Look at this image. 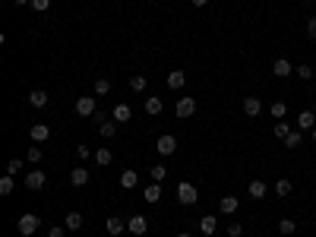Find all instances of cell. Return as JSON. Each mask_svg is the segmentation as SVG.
Returning a JSON list of instances; mask_svg holds the SVG:
<instances>
[{"label": "cell", "mask_w": 316, "mask_h": 237, "mask_svg": "<svg viewBox=\"0 0 316 237\" xmlns=\"http://www.w3.org/2000/svg\"><path fill=\"white\" fill-rule=\"evenodd\" d=\"M16 228H19V234L22 237H32L35 231L41 228V218L35 215V212H26V215H19V221H16Z\"/></svg>", "instance_id": "obj_1"}, {"label": "cell", "mask_w": 316, "mask_h": 237, "mask_svg": "<svg viewBox=\"0 0 316 237\" xmlns=\"http://www.w3.org/2000/svg\"><path fill=\"white\" fill-rule=\"evenodd\" d=\"M177 199H180V206H196L200 193H196V187H193L190 181H180V184H177Z\"/></svg>", "instance_id": "obj_2"}, {"label": "cell", "mask_w": 316, "mask_h": 237, "mask_svg": "<svg viewBox=\"0 0 316 237\" xmlns=\"http://www.w3.org/2000/svg\"><path fill=\"white\" fill-rule=\"evenodd\" d=\"M155 149H158V155H161V158H168V155H174V152H177V139H174L171 133H165V136H158Z\"/></svg>", "instance_id": "obj_3"}, {"label": "cell", "mask_w": 316, "mask_h": 237, "mask_svg": "<svg viewBox=\"0 0 316 237\" xmlns=\"http://www.w3.org/2000/svg\"><path fill=\"white\" fill-rule=\"evenodd\" d=\"M95 95H83V98L76 101V114L79 117H95Z\"/></svg>", "instance_id": "obj_4"}, {"label": "cell", "mask_w": 316, "mask_h": 237, "mask_svg": "<svg viewBox=\"0 0 316 237\" xmlns=\"http://www.w3.org/2000/svg\"><path fill=\"white\" fill-rule=\"evenodd\" d=\"M291 73H294V64H291L288 57H278V61H272V76H278V79H288Z\"/></svg>", "instance_id": "obj_5"}, {"label": "cell", "mask_w": 316, "mask_h": 237, "mask_svg": "<svg viewBox=\"0 0 316 237\" xmlns=\"http://www.w3.org/2000/svg\"><path fill=\"white\" fill-rule=\"evenodd\" d=\"M174 111H177V117H180V121H186V117H193V114H196V98H190V95H183V98L177 101V108H174Z\"/></svg>", "instance_id": "obj_6"}, {"label": "cell", "mask_w": 316, "mask_h": 237, "mask_svg": "<svg viewBox=\"0 0 316 237\" xmlns=\"http://www.w3.org/2000/svg\"><path fill=\"white\" fill-rule=\"evenodd\" d=\"M29 136H32V142H48L51 139V127L48 124H32Z\"/></svg>", "instance_id": "obj_7"}, {"label": "cell", "mask_w": 316, "mask_h": 237, "mask_svg": "<svg viewBox=\"0 0 316 237\" xmlns=\"http://www.w3.org/2000/svg\"><path fill=\"white\" fill-rule=\"evenodd\" d=\"M127 231H133V234L143 237V234L149 231V218H146V215H133L130 221H127Z\"/></svg>", "instance_id": "obj_8"}, {"label": "cell", "mask_w": 316, "mask_h": 237, "mask_svg": "<svg viewBox=\"0 0 316 237\" xmlns=\"http://www.w3.org/2000/svg\"><path fill=\"white\" fill-rule=\"evenodd\" d=\"M130 117H133V108H130V104H114V111H111V121H117V124H127V121H130Z\"/></svg>", "instance_id": "obj_9"}, {"label": "cell", "mask_w": 316, "mask_h": 237, "mask_svg": "<svg viewBox=\"0 0 316 237\" xmlns=\"http://www.w3.org/2000/svg\"><path fill=\"white\" fill-rule=\"evenodd\" d=\"M44 184H48V174H44V171H29L26 174V187L29 190H41Z\"/></svg>", "instance_id": "obj_10"}, {"label": "cell", "mask_w": 316, "mask_h": 237, "mask_svg": "<svg viewBox=\"0 0 316 237\" xmlns=\"http://www.w3.org/2000/svg\"><path fill=\"white\" fill-rule=\"evenodd\" d=\"M260 111H263V101L256 98V95H247V98H243V114L247 117H260Z\"/></svg>", "instance_id": "obj_11"}, {"label": "cell", "mask_w": 316, "mask_h": 237, "mask_svg": "<svg viewBox=\"0 0 316 237\" xmlns=\"http://www.w3.org/2000/svg\"><path fill=\"white\" fill-rule=\"evenodd\" d=\"M266 193H269V184L266 181H250V187H247V196L250 199H266Z\"/></svg>", "instance_id": "obj_12"}, {"label": "cell", "mask_w": 316, "mask_h": 237, "mask_svg": "<svg viewBox=\"0 0 316 237\" xmlns=\"http://www.w3.org/2000/svg\"><path fill=\"white\" fill-rule=\"evenodd\" d=\"M48 101H51V95L44 92V89L29 92V104H32V108H48Z\"/></svg>", "instance_id": "obj_13"}, {"label": "cell", "mask_w": 316, "mask_h": 237, "mask_svg": "<svg viewBox=\"0 0 316 237\" xmlns=\"http://www.w3.org/2000/svg\"><path fill=\"white\" fill-rule=\"evenodd\" d=\"M237 206H240V199H237V196H221V199H218L221 215H234V212H237Z\"/></svg>", "instance_id": "obj_14"}, {"label": "cell", "mask_w": 316, "mask_h": 237, "mask_svg": "<svg viewBox=\"0 0 316 237\" xmlns=\"http://www.w3.org/2000/svg\"><path fill=\"white\" fill-rule=\"evenodd\" d=\"M183 86H186V73H183V70H171V73H168V89L177 92Z\"/></svg>", "instance_id": "obj_15"}, {"label": "cell", "mask_w": 316, "mask_h": 237, "mask_svg": "<svg viewBox=\"0 0 316 237\" xmlns=\"http://www.w3.org/2000/svg\"><path fill=\"white\" fill-rule=\"evenodd\" d=\"M161 111H165V101L158 98V95H149L146 98V114H152V117H158Z\"/></svg>", "instance_id": "obj_16"}, {"label": "cell", "mask_w": 316, "mask_h": 237, "mask_svg": "<svg viewBox=\"0 0 316 237\" xmlns=\"http://www.w3.org/2000/svg\"><path fill=\"white\" fill-rule=\"evenodd\" d=\"M215 228H218V218H215V215H203V218H200V231H203L206 237H212Z\"/></svg>", "instance_id": "obj_17"}, {"label": "cell", "mask_w": 316, "mask_h": 237, "mask_svg": "<svg viewBox=\"0 0 316 237\" xmlns=\"http://www.w3.org/2000/svg\"><path fill=\"white\" fill-rule=\"evenodd\" d=\"M70 184H73V187H86L89 184V171L86 168H73V171H70Z\"/></svg>", "instance_id": "obj_18"}, {"label": "cell", "mask_w": 316, "mask_h": 237, "mask_svg": "<svg viewBox=\"0 0 316 237\" xmlns=\"http://www.w3.org/2000/svg\"><path fill=\"white\" fill-rule=\"evenodd\" d=\"M123 228H127V221H120V218H108V221H104V231H108L111 237H120Z\"/></svg>", "instance_id": "obj_19"}, {"label": "cell", "mask_w": 316, "mask_h": 237, "mask_svg": "<svg viewBox=\"0 0 316 237\" xmlns=\"http://www.w3.org/2000/svg\"><path fill=\"white\" fill-rule=\"evenodd\" d=\"M297 127H300V130H313V127H316V114H313V111H300V114H297Z\"/></svg>", "instance_id": "obj_20"}, {"label": "cell", "mask_w": 316, "mask_h": 237, "mask_svg": "<svg viewBox=\"0 0 316 237\" xmlns=\"http://www.w3.org/2000/svg\"><path fill=\"white\" fill-rule=\"evenodd\" d=\"M83 215H79V212H70V215L64 218V228H70V231H79V228H83Z\"/></svg>", "instance_id": "obj_21"}, {"label": "cell", "mask_w": 316, "mask_h": 237, "mask_svg": "<svg viewBox=\"0 0 316 237\" xmlns=\"http://www.w3.org/2000/svg\"><path fill=\"white\" fill-rule=\"evenodd\" d=\"M136 184H139V174L136 171H120V187L123 190H133Z\"/></svg>", "instance_id": "obj_22"}, {"label": "cell", "mask_w": 316, "mask_h": 237, "mask_svg": "<svg viewBox=\"0 0 316 237\" xmlns=\"http://www.w3.org/2000/svg\"><path fill=\"white\" fill-rule=\"evenodd\" d=\"M114 161L111 149H95V164H101V168H108V164Z\"/></svg>", "instance_id": "obj_23"}, {"label": "cell", "mask_w": 316, "mask_h": 237, "mask_svg": "<svg viewBox=\"0 0 316 237\" xmlns=\"http://www.w3.org/2000/svg\"><path fill=\"white\" fill-rule=\"evenodd\" d=\"M117 127H120V124H117V121H104V124L98 127V133H101L104 139H114V133H117Z\"/></svg>", "instance_id": "obj_24"}, {"label": "cell", "mask_w": 316, "mask_h": 237, "mask_svg": "<svg viewBox=\"0 0 316 237\" xmlns=\"http://www.w3.org/2000/svg\"><path fill=\"white\" fill-rule=\"evenodd\" d=\"M278 231H282L285 237L294 234V231H297V221H294V218H282V221H278Z\"/></svg>", "instance_id": "obj_25"}, {"label": "cell", "mask_w": 316, "mask_h": 237, "mask_svg": "<svg viewBox=\"0 0 316 237\" xmlns=\"http://www.w3.org/2000/svg\"><path fill=\"white\" fill-rule=\"evenodd\" d=\"M291 190H294V184H291L288 177H285V181H278V184H275V196H291Z\"/></svg>", "instance_id": "obj_26"}, {"label": "cell", "mask_w": 316, "mask_h": 237, "mask_svg": "<svg viewBox=\"0 0 316 237\" xmlns=\"http://www.w3.org/2000/svg\"><path fill=\"white\" fill-rule=\"evenodd\" d=\"M272 133H275V139H282V142H285V139H288V133H291V124H285V121H278V124H275V130H272Z\"/></svg>", "instance_id": "obj_27"}, {"label": "cell", "mask_w": 316, "mask_h": 237, "mask_svg": "<svg viewBox=\"0 0 316 237\" xmlns=\"http://www.w3.org/2000/svg\"><path fill=\"white\" fill-rule=\"evenodd\" d=\"M108 92H111V79L98 76V79H95V98H98V95H108Z\"/></svg>", "instance_id": "obj_28"}, {"label": "cell", "mask_w": 316, "mask_h": 237, "mask_svg": "<svg viewBox=\"0 0 316 237\" xmlns=\"http://www.w3.org/2000/svg\"><path fill=\"white\" fill-rule=\"evenodd\" d=\"M149 174H152V181H155V184H161L168 177V168H165V164H155V168H149Z\"/></svg>", "instance_id": "obj_29"}, {"label": "cell", "mask_w": 316, "mask_h": 237, "mask_svg": "<svg viewBox=\"0 0 316 237\" xmlns=\"http://www.w3.org/2000/svg\"><path fill=\"white\" fill-rule=\"evenodd\" d=\"M158 199H161V187H158V184L146 187V203H158Z\"/></svg>", "instance_id": "obj_30"}, {"label": "cell", "mask_w": 316, "mask_h": 237, "mask_svg": "<svg viewBox=\"0 0 316 237\" xmlns=\"http://www.w3.org/2000/svg\"><path fill=\"white\" fill-rule=\"evenodd\" d=\"M269 111H272L275 121H282V117L288 114V104H285V101H272V108H269Z\"/></svg>", "instance_id": "obj_31"}, {"label": "cell", "mask_w": 316, "mask_h": 237, "mask_svg": "<svg viewBox=\"0 0 316 237\" xmlns=\"http://www.w3.org/2000/svg\"><path fill=\"white\" fill-rule=\"evenodd\" d=\"M0 193H4V196L13 193V174H4V177H0Z\"/></svg>", "instance_id": "obj_32"}, {"label": "cell", "mask_w": 316, "mask_h": 237, "mask_svg": "<svg viewBox=\"0 0 316 237\" xmlns=\"http://www.w3.org/2000/svg\"><path fill=\"white\" fill-rule=\"evenodd\" d=\"M300 142H303V136L297 133V130H291V133H288V139H285V146H288V149H297Z\"/></svg>", "instance_id": "obj_33"}, {"label": "cell", "mask_w": 316, "mask_h": 237, "mask_svg": "<svg viewBox=\"0 0 316 237\" xmlns=\"http://www.w3.org/2000/svg\"><path fill=\"white\" fill-rule=\"evenodd\" d=\"M130 89H133V92H146V76L136 73V76L130 79Z\"/></svg>", "instance_id": "obj_34"}, {"label": "cell", "mask_w": 316, "mask_h": 237, "mask_svg": "<svg viewBox=\"0 0 316 237\" xmlns=\"http://www.w3.org/2000/svg\"><path fill=\"white\" fill-rule=\"evenodd\" d=\"M32 10H35V13H48V10H51V0H32Z\"/></svg>", "instance_id": "obj_35"}, {"label": "cell", "mask_w": 316, "mask_h": 237, "mask_svg": "<svg viewBox=\"0 0 316 237\" xmlns=\"http://www.w3.org/2000/svg\"><path fill=\"white\" fill-rule=\"evenodd\" d=\"M26 158H29L32 164H38V161H41V146H32V149L26 152Z\"/></svg>", "instance_id": "obj_36"}, {"label": "cell", "mask_w": 316, "mask_h": 237, "mask_svg": "<svg viewBox=\"0 0 316 237\" xmlns=\"http://www.w3.org/2000/svg\"><path fill=\"white\" fill-rule=\"evenodd\" d=\"M297 76H300V79H313V67H310V64H300V67H297Z\"/></svg>", "instance_id": "obj_37"}, {"label": "cell", "mask_w": 316, "mask_h": 237, "mask_svg": "<svg viewBox=\"0 0 316 237\" xmlns=\"http://www.w3.org/2000/svg\"><path fill=\"white\" fill-rule=\"evenodd\" d=\"M228 234H231V237H240V234H243V224H240V221H231V224H228Z\"/></svg>", "instance_id": "obj_38"}, {"label": "cell", "mask_w": 316, "mask_h": 237, "mask_svg": "<svg viewBox=\"0 0 316 237\" xmlns=\"http://www.w3.org/2000/svg\"><path fill=\"white\" fill-rule=\"evenodd\" d=\"M19 171H22V161L19 158H13V161L7 164V174H19Z\"/></svg>", "instance_id": "obj_39"}, {"label": "cell", "mask_w": 316, "mask_h": 237, "mask_svg": "<svg viewBox=\"0 0 316 237\" xmlns=\"http://www.w3.org/2000/svg\"><path fill=\"white\" fill-rule=\"evenodd\" d=\"M307 35L316 41V16H310V19H307Z\"/></svg>", "instance_id": "obj_40"}, {"label": "cell", "mask_w": 316, "mask_h": 237, "mask_svg": "<svg viewBox=\"0 0 316 237\" xmlns=\"http://www.w3.org/2000/svg\"><path fill=\"white\" fill-rule=\"evenodd\" d=\"M67 234V228H60V224H54V228L48 231V237H64Z\"/></svg>", "instance_id": "obj_41"}, {"label": "cell", "mask_w": 316, "mask_h": 237, "mask_svg": "<svg viewBox=\"0 0 316 237\" xmlns=\"http://www.w3.org/2000/svg\"><path fill=\"white\" fill-rule=\"evenodd\" d=\"M76 155H79V158H89L92 149H89V146H76Z\"/></svg>", "instance_id": "obj_42"}, {"label": "cell", "mask_w": 316, "mask_h": 237, "mask_svg": "<svg viewBox=\"0 0 316 237\" xmlns=\"http://www.w3.org/2000/svg\"><path fill=\"white\" fill-rule=\"evenodd\" d=\"M92 121H95V124H98V127H101V124H104V121H108V114H104V111H95V117H92Z\"/></svg>", "instance_id": "obj_43"}, {"label": "cell", "mask_w": 316, "mask_h": 237, "mask_svg": "<svg viewBox=\"0 0 316 237\" xmlns=\"http://www.w3.org/2000/svg\"><path fill=\"white\" fill-rule=\"evenodd\" d=\"M190 4H193V7H206V4H209V0H190Z\"/></svg>", "instance_id": "obj_44"}, {"label": "cell", "mask_w": 316, "mask_h": 237, "mask_svg": "<svg viewBox=\"0 0 316 237\" xmlns=\"http://www.w3.org/2000/svg\"><path fill=\"white\" fill-rule=\"evenodd\" d=\"M13 4H16V7H26V4H32V0H13Z\"/></svg>", "instance_id": "obj_45"}, {"label": "cell", "mask_w": 316, "mask_h": 237, "mask_svg": "<svg viewBox=\"0 0 316 237\" xmlns=\"http://www.w3.org/2000/svg\"><path fill=\"white\" fill-rule=\"evenodd\" d=\"M177 237H193V234H190V231H180V234H177Z\"/></svg>", "instance_id": "obj_46"}, {"label": "cell", "mask_w": 316, "mask_h": 237, "mask_svg": "<svg viewBox=\"0 0 316 237\" xmlns=\"http://www.w3.org/2000/svg\"><path fill=\"white\" fill-rule=\"evenodd\" d=\"M310 133H313V142H316V127H313V130H310Z\"/></svg>", "instance_id": "obj_47"}]
</instances>
